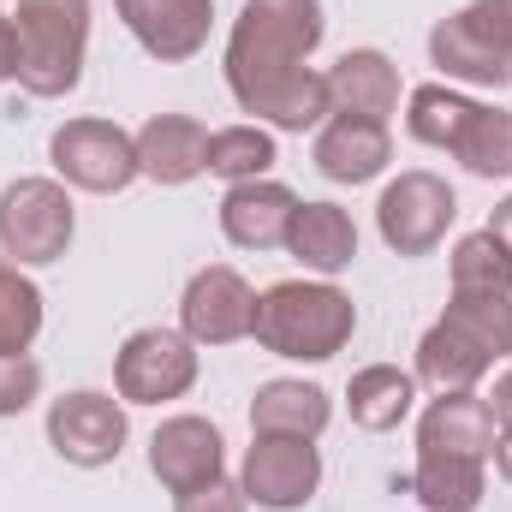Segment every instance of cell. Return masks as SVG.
<instances>
[{"label": "cell", "mask_w": 512, "mask_h": 512, "mask_svg": "<svg viewBox=\"0 0 512 512\" xmlns=\"http://www.w3.org/2000/svg\"><path fill=\"white\" fill-rule=\"evenodd\" d=\"M322 30V0H245L227 42V84L245 114L280 131H310L334 114L328 78L304 66L322 48Z\"/></svg>", "instance_id": "cell-1"}, {"label": "cell", "mask_w": 512, "mask_h": 512, "mask_svg": "<svg viewBox=\"0 0 512 512\" xmlns=\"http://www.w3.org/2000/svg\"><path fill=\"white\" fill-rule=\"evenodd\" d=\"M358 328V304L328 286V280H280L256 298V346L274 358H298V364H328L334 352H346Z\"/></svg>", "instance_id": "cell-2"}, {"label": "cell", "mask_w": 512, "mask_h": 512, "mask_svg": "<svg viewBox=\"0 0 512 512\" xmlns=\"http://www.w3.org/2000/svg\"><path fill=\"white\" fill-rule=\"evenodd\" d=\"M18 84L30 96H66L84 78L90 0H18Z\"/></svg>", "instance_id": "cell-3"}, {"label": "cell", "mask_w": 512, "mask_h": 512, "mask_svg": "<svg viewBox=\"0 0 512 512\" xmlns=\"http://www.w3.org/2000/svg\"><path fill=\"white\" fill-rule=\"evenodd\" d=\"M429 54L447 78L501 90L512 84V0H471L429 30Z\"/></svg>", "instance_id": "cell-4"}, {"label": "cell", "mask_w": 512, "mask_h": 512, "mask_svg": "<svg viewBox=\"0 0 512 512\" xmlns=\"http://www.w3.org/2000/svg\"><path fill=\"white\" fill-rule=\"evenodd\" d=\"M72 197L54 179H12L0 191V251L12 262H60L72 245Z\"/></svg>", "instance_id": "cell-5"}, {"label": "cell", "mask_w": 512, "mask_h": 512, "mask_svg": "<svg viewBox=\"0 0 512 512\" xmlns=\"http://www.w3.org/2000/svg\"><path fill=\"white\" fill-rule=\"evenodd\" d=\"M48 161H54V173L66 185L96 191V197L126 191L131 179L143 173L137 167V137L120 131L114 120H66V126L48 137Z\"/></svg>", "instance_id": "cell-6"}, {"label": "cell", "mask_w": 512, "mask_h": 512, "mask_svg": "<svg viewBox=\"0 0 512 512\" xmlns=\"http://www.w3.org/2000/svg\"><path fill=\"white\" fill-rule=\"evenodd\" d=\"M453 215H459L453 185L441 173H423V167L399 173L382 191V203H376V227H382V245L393 256H429L447 239Z\"/></svg>", "instance_id": "cell-7"}, {"label": "cell", "mask_w": 512, "mask_h": 512, "mask_svg": "<svg viewBox=\"0 0 512 512\" xmlns=\"http://www.w3.org/2000/svg\"><path fill=\"white\" fill-rule=\"evenodd\" d=\"M191 382H197V346L173 328H137L114 358V387L126 405L185 399Z\"/></svg>", "instance_id": "cell-8"}, {"label": "cell", "mask_w": 512, "mask_h": 512, "mask_svg": "<svg viewBox=\"0 0 512 512\" xmlns=\"http://www.w3.org/2000/svg\"><path fill=\"white\" fill-rule=\"evenodd\" d=\"M48 447L66 459V465H114L120 447H126V405L114 393H96V387H78L66 399L48 405Z\"/></svg>", "instance_id": "cell-9"}, {"label": "cell", "mask_w": 512, "mask_h": 512, "mask_svg": "<svg viewBox=\"0 0 512 512\" xmlns=\"http://www.w3.org/2000/svg\"><path fill=\"white\" fill-rule=\"evenodd\" d=\"M179 322H185V340L191 346H233L245 340L256 322V292L251 280L227 262L215 268H197L185 298H179Z\"/></svg>", "instance_id": "cell-10"}, {"label": "cell", "mask_w": 512, "mask_h": 512, "mask_svg": "<svg viewBox=\"0 0 512 512\" xmlns=\"http://www.w3.org/2000/svg\"><path fill=\"white\" fill-rule=\"evenodd\" d=\"M245 495L268 512H292L304 507L322 483V453L316 441H298V435H256V447L245 453Z\"/></svg>", "instance_id": "cell-11"}, {"label": "cell", "mask_w": 512, "mask_h": 512, "mask_svg": "<svg viewBox=\"0 0 512 512\" xmlns=\"http://www.w3.org/2000/svg\"><path fill=\"white\" fill-rule=\"evenodd\" d=\"M221 465H227V441H221V429H215L209 417H167V423L155 429V441H149V471H155V483L173 489V495L227 477Z\"/></svg>", "instance_id": "cell-12"}, {"label": "cell", "mask_w": 512, "mask_h": 512, "mask_svg": "<svg viewBox=\"0 0 512 512\" xmlns=\"http://www.w3.org/2000/svg\"><path fill=\"white\" fill-rule=\"evenodd\" d=\"M114 12L126 18L137 48L167 60V66L203 54L209 24H215V0H114Z\"/></svg>", "instance_id": "cell-13"}, {"label": "cell", "mask_w": 512, "mask_h": 512, "mask_svg": "<svg viewBox=\"0 0 512 512\" xmlns=\"http://www.w3.org/2000/svg\"><path fill=\"white\" fill-rule=\"evenodd\" d=\"M322 78H328V108L346 114V120H376V126H387L393 108H399V66L387 60L382 48H352Z\"/></svg>", "instance_id": "cell-14"}, {"label": "cell", "mask_w": 512, "mask_h": 512, "mask_svg": "<svg viewBox=\"0 0 512 512\" xmlns=\"http://www.w3.org/2000/svg\"><path fill=\"white\" fill-rule=\"evenodd\" d=\"M292 215H298V197L274 179H245L221 197V233L239 251H280L292 233Z\"/></svg>", "instance_id": "cell-15"}, {"label": "cell", "mask_w": 512, "mask_h": 512, "mask_svg": "<svg viewBox=\"0 0 512 512\" xmlns=\"http://www.w3.org/2000/svg\"><path fill=\"white\" fill-rule=\"evenodd\" d=\"M417 453H453V459H489L495 453V411L471 387L441 393L417 423Z\"/></svg>", "instance_id": "cell-16"}, {"label": "cell", "mask_w": 512, "mask_h": 512, "mask_svg": "<svg viewBox=\"0 0 512 512\" xmlns=\"http://www.w3.org/2000/svg\"><path fill=\"white\" fill-rule=\"evenodd\" d=\"M203 155H209V131L191 114H155L137 131V167L155 185H191L197 173H209Z\"/></svg>", "instance_id": "cell-17"}, {"label": "cell", "mask_w": 512, "mask_h": 512, "mask_svg": "<svg viewBox=\"0 0 512 512\" xmlns=\"http://www.w3.org/2000/svg\"><path fill=\"white\" fill-rule=\"evenodd\" d=\"M387 161H393V143H387V126H376V120L334 114L316 137V173L334 185H370Z\"/></svg>", "instance_id": "cell-18"}, {"label": "cell", "mask_w": 512, "mask_h": 512, "mask_svg": "<svg viewBox=\"0 0 512 512\" xmlns=\"http://www.w3.org/2000/svg\"><path fill=\"white\" fill-rule=\"evenodd\" d=\"M286 251L298 256L304 268H316V274H340L358 256V227H352V215L340 203H298Z\"/></svg>", "instance_id": "cell-19"}, {"label": "cell", "mask_w": 512, "mask_h": 512, "mask_svg": "<svg viewBox=\"0 0 512 512\" xmlns=\"http://www.w3.org/2000/svg\"><path fill=\"white\" fill-rule=\"evenodd\" d=\"M328 393L316 382H262L251 399V429L256 435H298L316 441L328 429Z\"/></svg>", "instance_id": "cell-20"}, {"label": "cell", "mask_w": 512, "mask_h": 512, "mask_svg": "<svg viewBox=\"0 0 512 512\" xmlns=\"http://www.w3.org/2000/svg\"><path fill=\"white\" fill-rule=\"evenodd\" d=\"M489 370H495V358H489L471 334H459L453 322H435V328L417 340V376H423L429 387H441V393L477 387Z\"/></svg>", "instance_id": "cell-21"}, {"label": "cell", "mask_w": 512, "mask_h": 512, "mask_svg": "<svg viewBox=\"0 0 512 512\" xmlns=\"http://www.w3.org/2000/svg\"><path fill=\"white\" fill-rule=\"evenodd\" d=\"M411 495L423 501V512H477V507H483V459L417 453Z\"/></svg>", "instance_id": "cell-22"}, {"label": "cell", "mask_w": 512, "mask_h": 512, "mask_svg": "<svg viewBox=\"0 0 512 512\" xmlns=\"http://www.w3.org/2000/svg\"><path fill=\"white\" fill-rule=\"evenodd\" d=\"M411 399H417V382L405 376V370H393V364H370V370H358L352 387H346V405H352V423L358 429H399L405 417H411Z\"/></svg>", "instance_id": "cell-23"}, {"label": "cell", "mask_w": 512, "mask_h": 512, "mask_svg": "<svg viewBox=\"0 0 512 512\" xmlns=\"http://www.w3.org/2000/svg\"><path fill=\"white\" fill-rule=\"evenodd\" d=\"M441 322L471 334L489 358H507L512 352V292H453Z\"/></svg>", "instance_id": "cell-24"}, {"label": "cell", "mask_w": 512, "mask_h": 512, "mask_svg": "<svg viewBox=\"0 0 512 512\" xmlns=\"http://www.w3.org/2000/svg\"><path fill=\"white\" fill-rule=\"evenodd\" d=\"M42 334V292L18 262H0V358H24Z\"/></svg>", "instance_id": "cell-25"}, {"label": "cell", "mask_w": 512, "mask_h": 512, "mask_svg": "<svg viewBox=\"0 0 512 512\" xmlns=\"http://www.w3.org/2000/svg\"><path fill=\"white\" fill-rule=\"evenodd\" d=\"M280 155H274V137L262 126H227V131H209V155H203V167L215 173V179H227V185H245V179H262L268 167H274Z\"/></svg>", "instance_id": "cell-26"}, {"label": "cell", "mask_w": 512, "mask_h": 512, "mask_svg": "<svg viewBox=\"0 0 512 512\" xmlns=\"http://www.w3.org/2000/svg\"><path fill=\"white\" fill-rule=\"evenodd\" d=\"M471 114H477L471 96H459V90H447V84H423V90H411L405 131H411L417 143H429V149H453Z\"/></svg>", "instance_id": "cell-27"}, {"label": "cell", "mask_w": 512, "mask_h": 512, "mask_svg": "<svg viewBox=\"0 0 512 512\" xmlns=\"http://www.w3.org/2000/svg\"><path fill=\"white\" fill-rule=\"evenodd\" d=\"M453 155H459L477 179H507L512 173V114L477 102V114L465 120L459 143H453Z\"/></svg>", "instance_id": "cell-28"}, {"label": "cell", "mask_w": 512, "mask_h": 512, "mask_svg": "<svg viewBox=\"0 0 512 512\" xmlns=\"http://www.w3.org/2000/svg\"><path fill=\"white\" fill-rule=\"evenodd\" d=\"M453 292H512V251L489 227L453 245Z\"/></svg>", "instance_id": "cell-29"}, {"label": "cell", "mask_w": 512, "mask_h": 512, "mask_svg": "<svg viewBox=\"0 0 512 512\" xmlns=\"http://www.w3.org/2000/svg\"><path fill=\"white\" fill-rule=\"evenodd\" d=\"M42 393V370L30 358H0V417L30 411V399Z\"/></svg>", "instance_id": "cell-30"}, {"label": "cell", "mask_w": 512, "mask_h": 512, "mask_svg": "<svg viewBox=\"0 0 512 512\" xmlns=\"http://www.w3.org/2000/svg\"><path fill=\"white\" fill-rule=\"evenodd\" d=\"M245 507H251L245 483H227V477H215V483H203V489H185L173 512H245Z\"/></svg>", "instance_id": "cell-31"}, {"label": "cell", "mask_w": 512, "mask_h": 512, "mask_svg": "<svg viewBox=\"0 0 512 512\" xmlns=\"http://www.w3.org/2000/svg\"><path fill=\"white\" fill-rule=\"evenodd\" d=\"M18 78V30H12V18L0 12V84H12Z\"/></svg>", "instance_id": "cell-32"}, {"label": "cell", "mask_w": 512, "mask_h": 512, "mask_svg": "<svg viewBox=\"0 0 512 512\" xmlns=\"http://www.w3.org/2000/svg\"><path fill=\"white\" fill-rule=\"evenodd\" d=\"M489 411H495V423H501V429L512 423V364L501 370V376H495V393H489Z\"/></svg>", "instance_id": "cell-33"}, {"label": "cell", "mask_w": 512, "mask_h": 512, "mask_svg": "<svg viewBox=\"0 0 512 512\" xmlns=\"http://www.w3.org/2000/svg\"><path fill=\"white\" fill-rule=\"evenodd\" d=\"M489 233H495V239H501V245L512 251V197L501 203V209H495V215H489Z\"/></svg>", "instance_id": "cell-34"}, {"label": "cell", "mask_w": 512, "mask_h": 512, "mask_svg": "<svg viewBox=\"0 0 512 512\" xmlns=\"http://www.w3.org/2000/svg\"><path fill=\"white\" fill-rule=\"evenodd\" d=\"M495 471H501V477L512 483V423L501 429V435H495Z\"/></svg>", "instance_id": "cell-35"}]
</instances>
